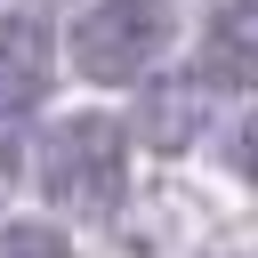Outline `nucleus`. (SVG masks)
Listing matches in <instances>:
<instances>
[{
	"label": "nucleus",
	"mask_w": 258,
	"mask_h": 258,
	"mask_svg": "<svg viewBox=\"0 0 258 258\" xmlns=\"http://www.w3.org/2000/svg\"><path fill=\"white\" fill-rule=\"evenodd\" d=\"M169 32H177L169 0H97L73 24V73L97 81V89H121V81L153 73V56L169 48Z\"/></svg>",
	"instance_id": "1"
},
{
	"label": "nucleus",
	"mask_w": 258,
	"mask_h": 258,
	"mask_svg": "<svg viewBox=\"0 0 258 258\" xmlns=\"http://www.w3.org/2000/svg\"><path fill=\"white\" fill-rule=\"evenodd\" d=\"M121 169H129V129L105 113H73L40 137V185L64 210H105L121 194Z\"/></svg>",
	"instance_id": "2"
},
{
	"label": "nucleus",
	"mask_w": 258,
	"mask_h": 258,
	"mask_svg": "<svg viewBox=\"0 0 258 258\" xmlns=\"http://www.w3.org/2000/svg\"><path fill=\"white\" fill-rule=\"evenodd\" d=\"M48 81H56V40H48V16H32V8L0 16V121L32 113V105L48 97Z\"/></svg>",
	"instance_id": "3"
},
{
	"label": "nucleus",
	"mask_w": 258,
	"mask_h": 258,
	"mask_svg": "<svg viewBox=\"0 0 258 258\" xmlns=\"http://www.w3.org/2000/svg\"><path fill=\"white\" fill-rule=\"evenodd\" d=\"M202 81L210 89H250L258 81V0H226L202 32Z\"/></svg>",
	"instance_id": "4"
},
{
	"label": "nucleus",
	"mask_w": 258,
	"mask_h": 258,
	"mask_svg": "<svg viewBox=\"0 0 258 258\" xmlns=\"http://www.w3.org/2000/svg\"><path fill=\"white\" fill-rule=\"evenodd\" d=\"M202 121H210V81H161V89H145V105H137L145 145H161V153L194 145Z\"/></svg>",
	"instance_id": "5"
},
{
	"label": "nucleus",
	"mask_w": 258,
	"mask_h": 258,
	"mask_svg": "<svg viewBox=\"0 0 258 258\" xmlns=\"http://www.w3.org/2000/svg\"><path fill=\"white\" fill-rule=\"evenodd\" d=\"M0 258H73V242H64V226L16 218V226H0Z\"/></svg>",
	"instance_id": "6"
},
{
	"label": "nucleus",
	"mask_w": 258,
	"mask_h": 258,
	"mask_svg": "<svg viewBox=\"0 0 258 258\" xmlns=\"http://www.w3.org/2000/svg\"><path fill=\"white\" fill-rule=\"evenodd\" d=\"M234 153H242V169L258 177V121H242V137H234Z\"/></svg>",
	"instance_id": "7"
}]
</instances>
